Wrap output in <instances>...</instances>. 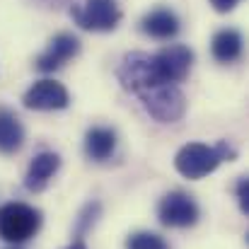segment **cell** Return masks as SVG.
I'll use <instances>...</instances> for the list:
<instances>
[{
    "label": "cell",
    "mask_w": 249,
    "mask_h": 249,
    "mask_svg": "<svg viewBox=\"0 0 249 249\" xmlns=\"http://www.w3.org/2000/svg\"><path fill=\"white\" fill-rule=\"evenodd\" d=\"M235 150L220 141L218 145H206V143H186L184 148H179V153L174 155V167L181 177L186 179H203L211 172H215L220 162L232 160Z\"/></svg>",
    "instance_id": "6da1fadb"
},
{
    "label": "cell",
    "mask_w": 249,
    "mask_h": 249,
    "mask_svg": "<svg viewBox=\"0 0 249 249\" xmlns=\"http://www.w3.org/2000/svg\"><path fill=\"white\" fill-rule=\"evenodd\" d=\"M41 228V213L34 206L12 201L0 206V237L10 245H22L32 240Z\"/></svg>",
    "instance_id": "7a4b0ae2"
},
{
    "label": "cell",
    "mask_w": 249,
    "mask_h": 249,
    "mask_svg": "<svg viewBox=\"0 0 249 249\" xmlns=\"http://www.w3.org/2000/svg\"><path fill=\"white\" fill-rule=\"evenodd\" d=\"M143 109L160 124H174L186 114V97L179 85H155L138 92Z\"/></svg>",
    "instance_id": "3957f363"
},
{
    "label": "cell",
    "mask_w": 249,
    "mask_h": 249,
    "mask_svg": "<svg viewBox=\"0 0 249 249\" xmlns=\"http://www.w3.org/2000/svg\"><path fill=\"white\" fill-rule=\"evenodd\" d=\"M71 17L87 32H114L121 22V7L116 0H85L71 7Z\"/></svg>",
    "instance_id": "277c9868"
},
{
    "label": "cell",
    "mask_w": 249,
    "mask_h": 249,
    "mask_svg": "<svg viewBox=\"0 0 249 249\" xmlns=\"http://www.w3.org/2000/svg\"><path fill=\"white\" fill-rule=\"evenodd\" d=\"M116 78L124 89L138 94L148 87H155V85H162L158 73H155V63H153V53H143V51H133V53H126L121 58V66L116 71Z\"/></svg>",
    "instance_id": "5b68a950"
},
{
    "label": "cell",
    "mask_w": 249,
    "mask_h": 249,
    "mask_svg": "<svg viewBox=\"0 0 249 249\" xmlns=\"http://www.w3.org/2000/svg\"><path fill=\"white\" fill-rule=\"evenodd\" d=\"M155 73L162 85H179L186 80L194 66V51L186 44H167L158 53H153Z\"/></svg>",
    "instance_id": "8992f818"
},
{
    "label": "cell",
    "mask_w": 249,
    "mask_h": 249,
    "mask_svg": "<svg viewBox=\"0 0 249 249\" xmlns=\"http://www.w3.org/2000/svg\"><path fill=\"white\" fill-rule=\"evenodd\" d=\"M160 223L167 228H191L198 220V206L196 201L184 191H169L162 196L158 206Z\"/></svg>",
    "instance_id": "52a82bcc"
},
{
    "label": "cell",
    "mask_w": 249,
    "mask_h": 249,
    "mask_svg": "<svg viewBox=\"0 0 249 249\" xmlns=\"http://www.w3.org/2000/svg\"><path fill=\"white\" fill-rule=\"evenodd\" d=\"M22 102L27 109H34V111H58L71 104V94L61 83L46 78V80H36L32 85L24 92Z\"/></svg>",
    "instance_id": "ba28073f"
},
{
    "label": "cell",
    "mask_w": 249,
    "mask_h": 249,
    "mask_svg": "<svg viewBox=\"0 0 249 249\" xmlns=\"http://www.w3.org/2000/svg\"><path fill=\"white\" fill-rule=\"evenodd\" d=\"M78 53H80V39L75 34L61 32V34L51 36L44 53L34 61V68L41 71V73H53V71L63 68L71 58H75Z\"/></svg>",
    "instance_id": "9c48e42d"
},
{
    "label": "cell",
    "mask_w": 249,
    "mask_h": 249,
    "mask_svg": "<svg viewBox=\"0 0 249 249\" xmlns=\"http://www.w3.org/2000/svg\"><path fill=\"white\" fill-rule=\"evenodd\" d=\"M58 167H61V158L51 150L34 155V160L29 162V169H27V177H24V186L34 194L44 191L49 181L53 179V174L58 172Z\"/></svg>",
    "instance_id": "30bf717a"
},
{
    "label": "cell",
    "mask_w": 249,
    "mask_h": 249,
    "mask_svg": "<svg viewBox=\"0 0 249 249\" xmlns=\"http://www.w3.org/2000/svg\"><path fill=\"white\" fill-rule=\"evenodd\" d=\"M141 29H143L148 36L165 41V39H172V36L179 34V17H177L172 10H167V7H158V10L148 12V15L141 19Z\"/></svg>",
    "instance_id": "8fae6325"
},
{
    "label": "cell",
    "mask_w": 249,
    "mask_h": 249,
    "mask_svg": "<svg viewBox=\"0 0 249 249\" xmlns=\"http://www.w3.org/2000/svg\"><path fill=\"white\" fill-rule=\"evenodd\" d=\"M116 150V133L107 126H94L85 133V155L94 162H104Z\"/></svg>",
    "instance_id": "7c38bea8"
},
{
    "label": "cell",
    "mask_w": 249,
    "mask_h": 249,
    "mask_svg": "<svg viewBox=\"0 0 249 249\" xmlns=\"http://www.w3.org/2000/svg\"><path fill=\"white\" fill-rule=\"evenodd\" d=\"M245 49V39L237 29H220L215 32L213 41H211V53L218 63H235L242 56Z\"/></svg>",
    "instance_id": "4fadbf2b"
},
{
    "label": "cell",
    "mask_w": 249,
    "mask_h": 249,
    "mask_svg": "<svg viewBox=\"0 0 249 249\" xmlns=\"http://www.w3.org/2000/svg\"><path fill=\"white\" fill-rule=\"evenodd\" d=\"M22 143H24V128L19 119L12 111L0 109V153L12 155L22 148Z\"/></svg>",
    "instance_id": "5bb4252c"
},
{
    "label": "cell",
    "mask_w": 249,
    "mask_h": 249,
    "mask_svg": "<svg viewBox=\"0 0 249 249\" xmlns=\"http://www.w3.org/2000/svg\"><path fill=\"white\" fill-rule=\"evenodd\" d=\"M126 249H169V245L155 232H133L126 240Z\"/></svg>",
    "instance_id": "9a60e30c"
},
{
    "label": "cell",
    "mask_w": 249,
    "mask_h": 249,
    "mask_svg": "<svg viewBox=\"0 0 249 249\" xmlns=\"http://www.w3.org/2000/svg\"><path fill=\"white\" fill-rule=\"evenodd\" d=\"M97 215H99V203H87L83 215H80V220H78V235H83L85 230L89 228V223L97 220Z\"/></svg>",
    "instance_id": "2e32d148"
},
{
    "label": "cell",
    "mask_w": 249,
    "mask_h": 249,
    "mask_svg": "<svg viewBox=\"0 0 249 249\" xmlns=\"http://www.w3.org/2000/svg\"><path fill=\"white\" fill-rule=\"evenodd\" d=\"M235 191H237V203H240L242 213L249 215V177H240Z\"/></svg>",
    "instance_id": "e0dca14e"
},
{
    "label": "cell",
    "mask_w": 249,
    "mask_h": 249,
    "mask_svg": "<svg viewBox=\"0 0 249 249\" xmlns=\"http://www.w3.org/2000/svg\"><path fill=\"white\" fill-rule=\"evenodd\" d=\"M237 2L240 0H211V5H213L215 12H232L237 7Z\"/></svg>",
    "instance_id": "ac0fdd59"
},
{
    "label": "cell",
    "mask_w": 249,
    "mask_h": 249,
    "mask_svg": "<svg viewBox=\"0 0 249 249\" xmlns=\"http://www.w3.org/2000/svg\"><path fill=\"white\" fill-rule=\"evenodd\" d=\"M61 249H87V245H85L83 240H75V242H71V245H66V247Z\"/></svg>",
    "instance_id": "d6986e66"
}]
</instances>
